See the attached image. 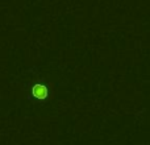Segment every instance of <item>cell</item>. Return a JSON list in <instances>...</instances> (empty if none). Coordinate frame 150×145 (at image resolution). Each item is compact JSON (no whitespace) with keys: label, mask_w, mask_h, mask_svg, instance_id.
Masks as SVG:
<instances>
[{"label":"cell","mask_w":150,"mask_h":145,"mask_svg":"<svg viewBox=\"0 0 150 145\" xmlns=\"http://www.w3.org/2000/svg\"><path fill=\"white\" fill-rule=\"evenodd\" d=\"M49 96V88L42 83H36L33 85L30 90V98L36 99V100H46Z\"/></svg>","instance_id":"6da1fadb"}]
</instances>
